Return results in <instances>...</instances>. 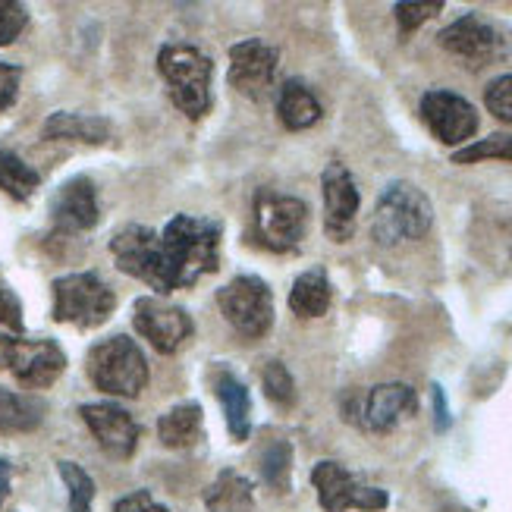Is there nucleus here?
Listing matches in <instances>:
<instances>
[{
    "label": "nucleus",
    "mask_w": 512,
    "mask_h": 512,
    "mask_svg": "<svg viewBox=\"0 0 512 512\" xmlns=\"http://www.w3.org/2000/svg\"><path fill=\"white\" fill-rule=\"evenodd\" d=\"M220 236H224L220 220L176 214L161 233L142 224L123 227L110 239V255L123 274L148 283L158 293H173L217 271Z\"/></svg>",
    "instance_id": "1"
},
{
    "label": "nucleus",
    "mask_w": 512,
    "mask_h": 512,
    "mask_svg": "<svg viewBox=\"0 0 512 512\" xmlns=\"http://www.w3.org/2000/svg\"><path fill=\"white\" fill-rule=\"evenodd\" d=\"M431 224H434L431 198L415 183L396 180L381 192V198H377L371 236H374L377 246L393 249V246H403V242L425 239Z\"/></svg>",
    "instance_id": "2"
},
{
    "label": "nucleus",
    "mask_w": 512,
    "mask_h": 512,
    "mask_svg": "<svg viewBox=\"0 0 512 512\" xmlns=\"http://www.w3.org/2000/svg\"><path fill=\"white\" fill-rule=\"evenodd\" d=\"M158 73L167 82L170 101L189 120H202L211 110V73L214 63L192 44H164L158 51Z\"/></svg>",
    "instance_id": "3"
},
{
    "label": "nucleus",
    "mask_w": 512,
    "mask_h": 512,
    "mask_svg": "<svg viewBox=\"0 0 512 512\" xmlns=\"http://www.w3.org/2000/svg\"><path fill=\"white\" fill-rule=\"evenodd\" d=\"M88 377L107 396L136 399L148 387V359L136 340L107 337L88 352Z\"/></svg>",
    "instance_id": "4"
},
{
    "label": "nucleus",
    "mask_w": 512,
    "mask_h": 512,
    "mask_svg": "<svg viewBox=\"0 0 512 512\" xmlns=\"http://www.w3.org/2000/svg\"><path fill=\"white\" fill-rule=\"evenodd\" d=\"M117 308V293L95 271L66 274L54 280V321L79 330L101 327Z\"/></svg>",
    "instance_id": "5"
},
{
    "label": "nucleus",
    "mask_w": 512,
    "mask_h": 512,
    "mask_svg": "<svg viewBox=\"0 0 512 512\" xmlns=\"http://www.w3.org/2000/svg\"><path fill=\"white\" fill-rule=\"evenodd\" d=\"M217 305L230 327L246 340H261L274 327V296L271 286L255 274L233 277L217 289Z\"/></svg>",
    "instance_id": "6"
},
{
    "label": "nucleus",
    "mask_w": 512,
    "mask_h": 512,
    "mask_svg": "<svg viewBox=\"0 0 512 512\" xmlns=\"http://www.w3.org/2000/svg\"><path fill=\"white\" fill-rule=\"evenodd\" d=\"M308 233V205L296 195H255V236L267 252H296Z\"/></svg>",
    "instance_id": "7"
},
{
    "label": "nucleus",
    "mask_w": 512,
    "mask_h": 512,
    "mask_svg": "<svg viewBox=\"0 0 512 512\" xmlns=\"http://www.w3.org/2000/svg\"><path fill=\"white\" fill-rule=\"evenodd\" d=\"M0 368L32 390H48L66 371V352L54 340L0 337Z\"/></svg>",
    "instance_id": "8"
},
{
    "label": "nucleus",
    "mask_w": 512,
    "mask_h": 512,
    "mask_svg": "<svg viewBox=\"0 0 512 512\" xmlns=\"http://www.w3.org/2000/svg\"><path fill=\"white\" fill-rule=\"evenodd\" d=\"M311 484L318 491V503L324 512H349V509H362V512H384L390 506V497L381 487H368L346 472L340 462L324 459L311 469Z\"/></svg>",
    "instance_id": "9"
},
{
    "label": "nucleus",
    "mask_w": 512,
    "mask_h": 512,
    "mask_svg": "<svg viewBox=\"0 0 512 512\" xmlns=\"http://www.w3.org/2000/svg\"><path fill=\"white\" fill-rule=\"evenodd\" d=\"M352 406H346V418L371 434H387L399 421L415 415L418 396L409 384H377L365 396H349Z\"/></svg>",
    "instance_id": "10"
},
{
    "label": "nucleus",
    "mask_w": 512,
    "mask_h": 512,
    "mask_svg": "<svg viewBox=\"0 0 512 512\" xmlns=\"http://www.w3.org/2000/svg\"><path fill=\"white\" fill-rule=\"evenodd\" d=\"M132 324H136V330L161 355L180 352L195 333V324L186 315V308L170 305L158 296H142L136 302V308H132Z\"/></svg>",
    "instance_id": "11"
},
{
    "label": "nucleus",
    "mask_w": 512,
    "mask_h": 512,
    "mask_svg": "<svg viewBox=\"0 0 512 512\" xmlns=\"http://www.w3.org/2000/svg\"><path fill=\"white\" fill-rule=\"evenodd\" d=\"M421 120L443 145H462L478 132V110L456 92L431 88L421 98Z\"/></svg>",
    "instance_id": "12"
},
{
    "label": "nucleus",
    "mask_w": 512,
    "mask_h": 512,
    "mask_svg": "<svg viewBox=\"0 0 512 512\" xmlns=\"http://www.w3.org/2000/svg\"><path fill=\"white\" fill-rule=\"evenodd\" d=\"M440 48L459 57L465 66L472 70H481V66H491L500 51H503V38L497 35V29L487 19H481L478 13H465L456 22H450L440 35Z\"/></svg>",
    "instance_id": "13"
},
{
    "label": "nucleus",
    "mask_w": 512,
    "mask_h": 512,
    "mask_svg": "<svg viewBox=\"0 0 512 512\" xmlns=\"http://www.w3.org/2000/svg\"><path fill=\"white\" fill-rule=\"evenodd\" d=\"M324 189V230L333 242H349L355 233V217H359L362 195L355 186L346 164L330 161L321 173Z\"/></svg>",
    "instance_id": "14"
},
{
    "label": "nucleus",
    "mask_w": 512,
    "mask_h": 512,
    "mask_svg": "<svg viewBox=\"0 0 512 512\" xmlns=\"http://www.w3.org/2000/svg\"><path fill=\"white\" fill-rule=\"evenodd\" d=\"M280 54L274 44L261 38H246L230 48V85L239 95L261 98L274 85Z\"/></svg>",
    "instance_id": "15"
},
{
    "label": "nucleus",
    "mask_w": 512,
    "mask_h": 512,
    "mask_svg": "<svg viewBox=\"0 0 512 512\" xmlns=\"http://www.w3.org/2000/svg\"><path fill=\"white\" fill-rule=\"evenodd\" d=\"M82 421L88 425V431L95 434L98 447L114 456V459H129L139 447V437H142V428L139 421L132 418L126 409L114 406V403H88L79 409Z\"/></svg>",
    "instance_id": "16"
},
{
    "label": "nucleus",
    "mask_w": 512,
    "mask_h": 512,
    "mask_svg": "<svg viewBox=\"0 0 512 512\" xmlns=\"http://www.w3.org/2000/svg\"><path fill=\"white\" fill-rule=\"evenodd\" d=\"M98 214H101L98 211V192H95V183L88 180V176H73V180H66L51 202L54 230L66 233V236L92 230L98 224Z\"/></svg>",
    "instance_id": "17"
},
{
    "label": "nucleus",
    "mask_w": 512,
    "mask_h": 512,
    "mask_svg": "<svg viewBox=\"0 0 512 512\" xmlns=\"http://www.w3.org/2000/svg\"><path fill=\"white\" fill-rule=\"evenodd\" d=\"M41 136L48 142H82V145H104L114 136V126L95 114H66L57 110L41 126Z\"/></svg>",
    "instance_id": "18"
},
{
    "label": "nucleus",
    "mask_w": 512,
    "mask_h": 512,
    "mask_svg": "<svg viewBox=\"0 0 512 512\" xmlns=\"http://www.w3.org/2000/svg\"><path fill=\"white\" fill-rule=\"evenodd\" d=\"M214 393L220 399L227 415V428L233 440H249L252 434V396L249 387L239 381V377L227 368L217 371V381H214Z\"/></svg>",
    "instance_id": "19"
},
{
    "label": "nucleus",
    "mask_w": 512,
    "mask_h": 512,
    "mask_svg": "<svg viewBox=\"0 0 512 512\" xmlns=\"http://www.w3.org/2000/svg\"><path fill=\"white\" fill-rule=\"evenodd\" d=\"M277 117L286 129L299 132L321 120V104L302 79H289L277 95Z\"/></svg>",
    "instance_id": "20"
},
{
    "label": "nucleus",
    "mask_w": 512,
    "mask_h": 512,
    "mask_svg": "<svg viewBox=\"0 0 512 512\" xmlns=\"http://www.w3.org/2000/svg\"><path fill=\"white\" fill-rule=\"evenodd\" d=\"M205 506H208V512H252L255 487H252V481L246 475L224 469L217 475L214 484H208Z\"/></svg>",
    "instance_id": "21"
},
{
    "label": "nucleus",
    "mask_w": 512,
    "mask_h": 512,
    "mask_svg": "<svg viewBox=\"0 0 512 512\" xmlns=\"http://www.w3.org/2000/svg\"><path fill=\"white\" fill-rule=\"evenodd\" d=\"M330 302H333V286L321 267L299 274L293 289H289V308H293V315H299V318L327 315Z\"/></svg>",
    "instance_id": "22"
},
{
    "label": "nucleus",
    "mask_w": 512,
    "mask_h": 512,
    "mask_svg": "<svg viewBox=\"0 0 512 512\" xmlns=\"http://www.w3.org/2000/svg\"><path fill=\"white\" fill-rule=\"evenodd\" d=\"M202 406L198 403H180L173 406L170 412H164L158 418V437L167 450H183V447H192L202 437Z\"/></svg>",
    "instance_id": "23"
},
{
    "label": "nucleus",
    "mask_w": 512,
    "mask_h": 512,
    "mask_svg": "<svg viewBox=\"0 0 512 512\" xmlns=\"http://www.w3.org/2000/svg\"><path fill=\"white\" fill-rule=\"evenodd\" d=\"M44 409L29 396L0 387V434H29L41 425Z\"/></svg>",
    "instance_id": "24"
},
{
    "label": "nucleus",
    "mask_w": 512,
    "mask_h": 512,
    "mask_svg": "<svg viewBox=\"0 0 512 512\" xmlns=\"http://www.w3.org/2000/svg\"><path fill=\"white\" fill-rule=\"evenodd\" d=\"M38 186H41L38 170H32L19 154L0 148V192H7L16 202H29Z\"/></svg>",
    "instance_id": "25"
},
{
    "label": "nucleus",
    "mask_w": 512,
    "mask_h": 512,
    "mask_svg": "<svg viewBox=\"0 0 512 512\" xmlns=\"http://www.w3.org/2000/svg\"><path fill=\"white\" fill-rule=\"evenodd\" d=\"M57 472L66 484V491H70V512H92V503H95V481L88 475L82 465L63 459L57 462Z\"/></svg>",
    "instance_id": "26"
},
{
    "label": "nucleus",
    "mask_w": 512,
    "mask_h": 512,
    "mask_svg": "<svg viewBox=\"0 0 512 512\" xmlns=\"http://www.w3.org/2000/svg\"><path fill=\"white\" fill-rule=\"evenodd\" d=\"M261 387H264V396L271 399L274 406H280V409H289V406L296 403V381H293V374H289V368L280 359L264 362V368H261Z\"/></svg>",
    "instance_id": "27"
},
{
    "label": "nucleus",
    "mask_w": 512,
    "mask_h": 512,
    "mask_svg": "<svg viewBox=\"0 0 512 512\" xmlns=\"http://www.w3.org/2000/svg\"><path fill=\"white\" fill-rule=\"evenodd\" d=\"M289 472H293V447L286 440L267 443V450L261 453V478L271 487H277V491H286Z\"/></svg>",
    "instance_id": "28"
},
{
    "label": "nucleus",
    "mask_w": 512,
    "mask_h": 512,
    "mask_svg": "<svg viewBox=\"0 0 512 512\" xmlns=\"http://www.w3.org/2000/svg\"><path fill=\"white\" fill-rule=\"evenodd\" d=\"M509 161L512 164V136H491L475 145L453 151V164H478V161Z\"/></svg>",
    "instance_id": "29"
},
{
    "label": "nucleus",
    "mask_w": 512,
    "mask_h": 512,
    "mask_svg": "<svg viewBox=\"0 0 512 512\" xmlns=\"http://www.w3.org/2000/svg\"><path fill=\"white\" fill-rule=\"evenodd\" d=\"M29 26V10L19 0H0V48L13 44Z\"/></svg>",
    "instance_id": "30"
},
{
    "label": "nucleus",
    "mask_w": 512,
    "mask_h": 512,
    "mask_svg": "<svg viewBox=\"0 0 512 512\" xmlns=\"http://www.w3.org/2000/svg\"><path fill=\"white\" fill-rule=\"evenodd\" d=\"M484 107L491 110L500 123H512V73L497 76L484 88Z\"/></svg>",
    "instance_id": "31"
},
{
    "label": "nucleus",
    "mask_w": 512,
    "mask_h": 512,
    "mask_svg": "<svg viewBox=\"0 0 512 512\" xmlns=\"http://www.w3.org/2000/svg\"><path fill=\"white\" fill-rule=\"evenodd\" d=\"M440 10H443V0H431V4H396L393 7L396 22H399V32H403V35L415 32L421 22H428Z\"/></svg>",
    "instance_id": "32"
},
{
    "label": "nucleus",
    "mask_w": 512,
    "mask_h": 512,
    "mask_svg": "<svg viewBox=\"0 0 512 512\" xmlns=\"http://www.w3.org/2000/svg\"><path fill=\"white\" fill-rule=\"evenodd\" d=\"M0 324L16 330V333L26 330V318H22V302L16 299V293L4 280H0Z\"/></svg>",
    "instance_id": "33"
},
{
    "label": "nucleus",
    "mask_w": 512,
    "mask_h": 512,
    "mask_svg": "<svg viewBox=\"0 0 512 512\" xmlns=\"http://www.w3.org/2000/svg\"><path fill=\"white\" fill-rule=\"evenodd\" d=\"M19 79H22L19 66L0 60V114H4L7 107H13V101L19 95Z\"/></svg>",
    "instance_id": "34"
},
{
    "label": "nucleus",
    "mask_w": 512,
    "mask_h": 512,
    "mask_svg": "<svg viewBox=\"0 0 512 512\" xmlns=\"http://www.w3.org/2000/svg\"><path fill=\"white\" fill-rule=\"evenodd\" d=\"M114 512H170L167 506H161L148 491H132L129 497L117 500Z\"/></svg>",
    "instance_id": "35"
},
{
    "label": "nucleus",
    "mask_w": 512,
    "mask_h": 512,
    "mask_svg": "<svg viewBox=\"0 0 512 512\" xmlns=\"http://www.w3.org/2000/svg\"><path fill=\"white\" fill-rule=\"evenodd\" d=\"M431 390H434V393H431V396H434V428L443 434V431L450 428V409H447V396H443V390H440L437 384H434Z\"/></svg>",
    "instance_id": "36"
},
{
    "label": "nucleus",
    "mask_w": 512,
    "mask_h": 512,
    "mask_svg": "<svg viewBox=\"0 0 512 512\" xmlns=\"http://www.w3.org/2000/svg\"><path fill=\"white\" fill-rule=\"evenodd\" d=\"M10 478H13V469H10V462L0 456V506H4L7 494H10Z\"/></svg>",
    "instance_id": "37"
}]
</instances>
